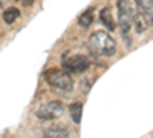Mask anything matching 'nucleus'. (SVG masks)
Listing matches in <instances>:
<instances>
[{
	"mask_svg": "<svg viewBox=\"0 0 153 138\" xmlns=\"http://www.w3.org/2000/svg\"><path fill=\"white\" fill-rule=\"evenodd\" d=\"M87 43H89V48H91L92 52H95L98 55H103V57H110L117 51V43H115V40L104 31L94 32L89 37Z\"/></svg>",
	"mask_w": 153,
	"mask_h": 138,
	"instance_id": "nucleus-1",
	"label": "nucleus"
},
{
	"mask_svg": "<svg viewBox=\"0 0 153 138\" xmlns=\"http://www.w3.org/2000/svg\"><path fill=\"white\" fill-rule=\"evenodd\" d=\"M45 80L51 86L57 87V89H60L63 92H71L74 89V80L69 75V72H66V71L51 68L45 72Z\"/></svg>",
	"mask_w": 153,
	"mask_h": 138,
	"instance_id": "nucleus-2",
	"label": "nucleus"
},
{
	"mask_svg": "<svg viewBox=\"0 0 153 138\" xmlns=\"http://www.w3.org/2000/svg\"><path fill=\"white\" fill-rule=\"evenodd\" d=\"M118 8V23L120 28L123 31V34L126 35L130 31L132 25L135 23V12H133V6L130 0H118L117 3Z\"/></svg>",
	"mask_w": 153,
	"mask_h": 138,
	"instance_id": "nucleus-3",
	"label": "nucleus"
},
{
	"mask_svg": "<svg viewBox=\"0 0 153 138\" xmlns=\"http://www.w3.org/2000/svg\"><path fill=\"white\" fill-rule=\"evenodd\" d=\"M63 112H65V106H63L61 101L58 100H54V101H49L46 104H42L40 107L37 109L35 115L38 120H55L58 118Z\"/></svg>",
	"mask_w": 153,
	"mask_h": 138,
	"instance_id": "nucleus-4",
	"label": "nucleus"
},
{
	"mask_svg": "<svg viewBox=\"0 0 153 138\" xmlns=\"http://www.w3.org/2000/svg\"><path fill=\"white\" fill-rule=\"evenodd\" d=\"M91 66V60L86 55H72L69 58L63 60V69L66 72H75V74H81L89 69Z\"/></svg>",
	"mask_w": 153,
	"mask_h": 138,
	"instance_id": "nucleus-5",
	"label": "nucleus"
},
{
	"mask_svg": "<svg viewBox=\"0 0 153 138\" xmlns=\"http://www.w3.org/2000/svg\"><path fill=\"white\" fill-rule=\"evenodd\" d=\"M69 131L66 126H54V128H48L43 134V138H68Z\"/></svg>",
	"mask_w": 153,
	"mask_h": 138,
	"instance_id": "nucleus-6",
	"label": "nucleus"
},
{
	"mask_svg": "<svg viewBox=\"0 0 153 138\" xmlns=\"http://www.w3.org/2000/svg\"><path fill=\"white\" fill-rule=\"evenodd\" d=\"M138 11L144 14L149 25H153V0H141V3L138 5Z\"/></svg>",
	"mask_w": 153,
	"mask_h": 138,
	"instance_id": "nucleus-7",
	"label": "nucleus"
},
{
	"mask_svg": "<svg viewBox=\"0 0 153 138\" xmlns=\"http://www.w3.org/2000/svg\"><path fill=\"white\" fill-rule=\"evenodd\" d=\"M100 20H101V23H103L109 31H113L115 28H117V25H115V20H113V16H112L110 8L101 9V12H100Z\"/></svg>",
	"mask_w": 153,
	"mask_h": 138,
	"instance_id": "nucleus-8",
	"label": "nucleus"
},
{
	"mask_svg": "<svg viewBox=\"0 0 153 138\" xmlns=\"http://www.w3.org/2000/svg\"><path fill=\"white\" fill-rule=\"evenodd\" d=\"M92 23H94V8H89L78 17V25L83 28H89Z\"/></svg>",
	"mask_w": 153,
	"mask_h": 138,
	"instance_id": "nucleus-9",
	"label": "nucleus"
},
{
	"mask_svg": "<svg viewBox=\"0 0 153 138\" xmlns=\"http://www.w3.org/2000/svg\"><path fill=\"white\" fill-rule=\"evenodd\" d=\"M69 112H71V117H72L74 123H80L81 115H83V104L81 103H72L69 106Z\"/></svg>",
	"mask_w": 153,
	"mask_h": 138,
	"instance_id": "nucleus-10",
	"label": "nucleus"
},
{
	"mask_svg": "<svg viewBox=\"0 0 153 138\" xmlns=\"http://www.w3.org/2000/svg\"><path fill=\"white\" fill-rule=\"evenodd\" d=\"M20 17V11L17 8H8L5 12H3V22L11 25V23H14L17 19Z\"/></svg>",
	"mask_w": 153,
	"mask_h": 138,
	"instance_id": "nucleus-11",
	"label": "nucleus"
},
{
	"mask_svg": "<svg viewBox=\"0 0 153 138\" xmlns=\"http://www.w3.org/2000/svg\"><path fill=\"white\" fill-rule=\"evenodd\" d=\"M135 23H136V31L139 34L144 32L146 28L149 26V23H147V20H146V17H144V14H143L141 11H138V14L135 16Z\"/></svg>",
	"mask_w": 153,
	"mask_h": 138,
	"instance_id": "nucleus-12",
	"label": "nucleus"
},
{
	"mask_svg": "<svg viewBox=\"0 0 153 138\" xmlns=\"http://www.w3.org/2000/svg\"><path fill=\"white\" fill-rule=\"evenodd\" d=\"M22 3H23V6H31L34 3V0H22Z\"/></svg>",
	"mask_w": 153,
	"mask_h": 138,
	"instance_id": "nucleus-13",
	"label": "nucleus"
}]
</instances>
